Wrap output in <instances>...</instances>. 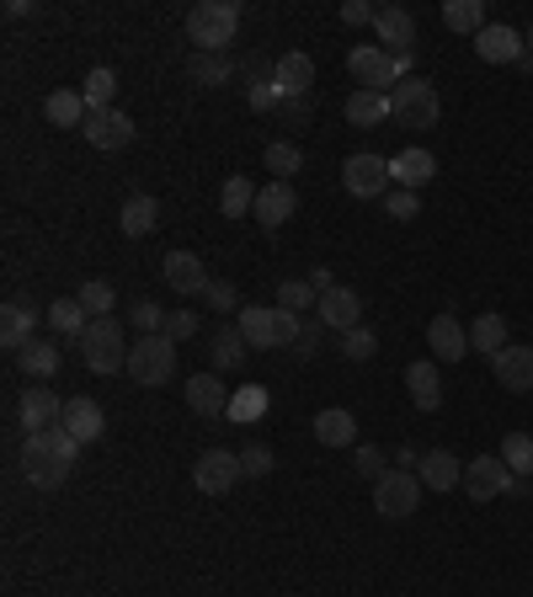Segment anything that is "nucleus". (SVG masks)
<instances>
[{"mask_svg": "<svg viewBox=\"0 0 533 597\" xmlns=\"http://www.w3.org/2000/svg\"><path fill=\"white\" fill-rule=\"evenodd\" d=\"M236 28H240L236 0H198L187 11V38L198 43V54H224L236 43Z\"/></svg>", "mask_w": 533, "mask_h": 597, "instance_id": "1", "label": "nucleus"}, {"mask_svg": "<svg viewBox=\"0 0 533 597\" xmlns=\"http://www.w3.org/2000/svg\"><path fill=\"white\" fill-rule=\"evenodd\" d=\"M134 385H166L171 374H177V342L166 336V331H155V336H139L134 347H128V368H123Z\"/></svg>", "mask_w": 533, "mask_h": 597, "instance_id": "2", "label": "nucleus"}, {"mask_svg": "<svg viewBox=\"0 0 533 597\" xmlns=\"http://www.w3.org/2000/svg\"><path fill=\"white\" fill-rule=\"evenodd\" d=\"M81 358H86L91 374H118V368H128V342H123L118 315L113 321H91L86 336H81Z\"/></svg>", "mask_w": 533, "mask_h": 597, "instance_id": "3", "label": "nucleus"}, {"mask_svg": "<svg viewBox=\"0 0 533 597\" xmlns=\"http://www.w3.org/2000/svg\"><path fill=\"white\" fill-rule=\"evenodd\" d=\"M342 187L353 192V198H389L395 192V177H389V155H374V149H357L342 160Z\"/></svg>", "mask_w": 533, "mask_h": 597, "instance_id": "4", "label": "nucleus"}, {"mask_svg": "<svg viewBox=\"0 0 533 597\" xmlns=\"http://www.w3.org/2000/svg\"><path fill=\"white\" fill-rule=\"evenodd\" d=\"M438 91L427 86V81H400V86L389 91V123H400V128H432L438 123Z\"/></svg>", "mask_w": 533, "mask_h": 597, "instance_id": "5", "label": "nucleus"}, {"mask_svg": "<svg viewBox=\"0 0 533 597\" xmlns=\"http://www.w3.org/2000/svg\"><path fill=\"white\" fill-rule=\"evenodd\" d=\"M421 475H411V470H385V480H374V507L385 512L389 523H400V517H416V507H421Z\"/></svg>", "mask_w": 533, "mask_h": 597, "instance_id": "6", "label": "nucleus"}, {"mask_svg": "<svg viewBox=\"0 0 533 597\" xmlns=\"http://www.w3.org/2000/svg\"><path fill=\"white\" fill-rule=\"evenodd\" d=\"M347 70H353L357 91H395L400 86V70H395V60H389L379 43H357L353 54H347Z\"/></svg>", "mask_w": 533, "mask_h": 597, "instance_id": "7", "label": "nucleus"}, {"mask_svg": "<svg viewBox=\"0 0 533 597\" xmlns=\"http://www.w3.org/2000/svg\"><path fill=\"white\" fill-rule=\"evenodd\" d=\"M240 475H245V470H240V453H230V448H208L203 459L192 464V485H198L203 496H224Z\"/></svg>", "mask_w": 533, "mask_h": 597, "instance_id": "8", "label": "nucleus"}, {"mask_svg": "<svg viewBox=\"0 0 533 597\" xmlns=\"http://www.w3.org/2000/svg\"><path fill=\"white\" fill-rule=\"evenodd\" d=\"M512 470H506L497 453H480V459H470L464 464V491H470V502H491V496H506L512 491Z\"/></svg>", "mask_w": 533, "mask_h": 597, "instance_id": "9", "label": "nucleus"}, {"mask_svg": "<svg viewBox=\"0 0 533 597\" xmlns=\"http://www.w3.org/2000/svg\"><path fill=\"white\" fill-rule=\"evenodd\" d=\"M160 277H166V289L171 294H181V298H198V294H208V268H203V256H192V251H171L166 262H160Z\"/></svg>", "mask_w": 533, "mask_h": 597, "instance_id": "10", "label": "nucleus"}, {"mask_svg": "<svg viewBox=\"0 0 533 597\" xmlns=\"http://www.w3.org/2000/svg\"><path fill=\"white\" fill-rule=\"evenodd\" d=\"M491 368H497V385H502L506 395H533V347L506 342L502 353L491 358Z\"/></svg>", "mask_w": 533, "mask_h": 597, "instance_id": "11", "label": "nucleus"}, {"mask_svg": "<svg viewBox=\"0 0 533 597\" xmlns=\"http://www.w3.org/2000/svg\"><path fill=\"white\" fill-rule=\"evenodd\" d=\"M38 304H28V298H6L0 304V342L11 347V353H22L28 342H38Z\"/></svg>", "mask_w": 533, "mask_h": 597, "instance_id": "12", "label": "nucleus"}, {"mask_svg": "<svg viewBox=\"0 0 533 597\" xmlns=\"http://www.w3.org/2000/svg\"><path fill=\"white\" fill-rule=\"evenodd\" d=\"M374 38H379V49H385L389 60H395V54H411V43H416V17L406 11V6H379Z\"/></svg>", "mask_w": 533, "mask_h": 597, "instance_id": "13", "label": "nucleus"}, {"mask_svg": "<svg viewBox=\"0 0 533 597\" xmlns=\"http://www.w3.org/2000/svg\"><path fill=\"white\" fill-rule=\"evenodd\" d=\"M389 177L395 187H406V192H421L427 181L438 177V155L432 149H400V155H389Z\"/></svg>", "mask_w": 533, "mask_h": 597, "instance_id": "14", "label": "nucleus"}, {"mask_svg": "<svg viewBox=\"0 0 533 597\" xmlns=\"http://www.w3.org/2000/svg\"><path fill=\"white\" fill-rule=\"evenodd\" d=\"M474 54H480L485 64H518L523 54H529V38H518L506 22H491V28L474 38Z\"/></svg>", "mask_w": 533, "mask_h": 597, "instance_id": "15", "label": "nucleus"}, {"mask_svg": "<svg viewBox=\"0 0 533 597\" xmlns=\"http://www.w3.org/2000/svg\"><path fill=\"white\" fill-rule=\"evenodd\" d=\"M81 134H86V145H96V149H128L134 145V118L118 113V107H113V113H91Z\"/></svg>", "mask_w": 533, "mask_h": 597, "instance_id": "16", "label": "nucleus"}, {"mask_svg": "<svg viewBox=\"0 0 533 597\" xmlns=\"http://www.w3.org/2000/svg\"><path fill=\"white\" fill-rule=\"evenodd\" d=\"M294 209H299L294 181H266L262 192H257V224L262 230H283L294 219Z\"/></svg>", "mask_w": 533, "mask_h": 597, "instance_id": "17", "label": "nucleus"}, {"mask_svg": "<svg viewBox=\"0 0 533 597\" xmlns=\"http://www.w3.org/2000/svg\"><path fill=\"white\" fill-rule=\"evenodd\" d=\"M272 81H278V91H283V102H304L310 86H315V60L294 49V54H283V60L272 64Z\"/></svg>", "mask_w": 533, "mask_h": 597, "instance_id": "18", "label": "nucleus"}, {"mask_svg": "<svg viewBox=\"0 0 533 597\" xmlns=\"http://www.w3.org/2000/svg\"><path fill=\"white\" fill-rule=\"evenodd\" d=\"M64 432L75 438V443L86 448L102 438V427H107V417H102V406L96 400H86V395H75V400H64V421H60Z\"/></svg>", "mask_w": 533, "mask_h": 597, "instance_id": "19", "label": "nucleus"}, {"mask_svg": "<svg viewBox=\"0 0 533 597\" xmlns=\"http://www.w3.org/2000/svg\"><path fill=\"white\" fill-rule=\"evenodd\" d=\"M427 347H432L438 363H459L470 353V331L459 326V315H438V321L427 326Z\"/></svg>", "mask_w": 533, "mask_h": 597, "instance_id": "20", "label": "nucleus"}, {"mask_svg": "<svg viewBox=\"0 0 533 597\" xmlns=\"http://www.w3.org/2000/svg\"><path fill=\"white\" fill-rule=\"evenodd\" d=\"M60 421H64V400L49 385H32L28 395H22V427H28V432L60 427Z\"/></svg>", "mask_w": 533, "mask_h": 597, "instance_id": "21", "label": "nucleus"}, {"mask_svg": "<svg viewBox=\"0 0 533 597\" xmlns=\"http://www.w3.org/2000/svg\"><path fill=\"white\" fill-rule=\"evenodd\" d=\"M315 315L326 321V331H353V326H363V298L336 283L331 294H321V310Z\"/></svg>", "mask_w": 533, "mask_h": 597, "instance_id": "22", "label": "nucleus"}, {"mask_svg": "<svg viewBox=\"0 0 533 597\" xmlns=\"http://www.w3.org/2000/svg\"><path fill=\"white\" fill-rule=\"evenodd\" d=\"M75 453H81V443H75L64 427L28 432V448H22V459H54V464H75Z\"/></svg>", "mask_w": 533, "mask_h": 597, "instance_id": "23", "label": "nucleus"}, {"mask_svg": "<svg viewBox=\"0 0 533 597\" xmlns=\"http://www.w3.org/2000/svg\"><path fill=\"white\" fill-rule=\"evenodd\" d=\"M240 336H245L257 353H272V347H278V310H272V304H245V310H240Z\"/></svg>", "mask_w": 533, "mask_h": 597, "instance_id": "24", "label": "nucleus"}, {"mask_svg": "<svg viewBox=\"0 0 533 597\" xmlns=\"http://www.w3.org/2000/svg\"><path fill=\"white\" fill-rule=\"evenodd\" d=\"M406 389H411V400H416V411H438L443 406V379H438V363H411L406 368Z\"/></svg>", "mask_w": 533, "mask_h": 597, "instance_id": "25", "label": "nucleus"}, {"mask_svg": "<svg viewBox=\"0 0 533 597\" xmlns=\"http://www.w3.org/2000/svg\"><path fill=\"white\" fill-rule=\"evenodd\" d=\"M187 406H192L198 417H224V411H230V395L219 385V374H192V379H187Z\"/></svg>", "mask_w": 533, "mask_h": 597, "instance_id": "26", "label": "nucleus"}, {"mask_svg": "<svg viewBox=\"0 0 533 597\" xmlns=\"http://www.w3.org/2000/svg\"><path fill=\"white\" fill-rule=\"evenodd\" d=\"M416 475H421L427 491H453V485L464 480V470H459V459H453V453L432 448V453H421V459H416Z\"/></svg>", "mask_w": 533, "mask_h": 597, "instance_id": "27", "label": "nucleus"}, {"mask_svg": "<svg viewBox=\"0 0 533 597\" xmlns=\"http://www.w3.org/2000/svg\"><path fill=\"white\" fill-rule=\"evenodd\" d=\"M245 75H251V81H245V107H251V113H278V107H283V91L272 81V70H266L262 60H251Z\"/></svg>", "mask_w": 533, "mask_h": 597, "instance_id": "28", "label": "nucleus"}, {"mask_svg": "<svg viewBox=\"0 0 533 597\" xmlns=\"http://www.w3.org/2000/svg\"><path fill=\"white\" fill-rule=\"evenodd\" d=\"M315 443L353 448L357 443V417H353V411H342V406H326V411L315 417Z\"/></svg>", "mask_w": 533, "mask_h": 597, "instance_id": "29", "label": "nucleus"}, {"mask_svg": "<svg viewBox=\"0 0 533 597\" xmlns=\"http://www.w3.org/2000/svg\"><path fill=\"white\" fill-rule=\"evenodd\" d=\"M155 224H160V203H155V198H145V192H134V198H128V203L118 209V230H123L128 240L149 235Z\"/></svg>", "mask_w": 533, "mask_h": 597, "instance_id": "30", "label": "nucleus"}, {"mask_svg": "<svg viewBox=\"0 0 533 597\" xmlns=\"http://www.w3.org/2000/svg\"><path fill=\"white\" fill-rule=\"evenodd\" d=\"M43 113H49V123L54 128H86V118H91V107H86V96L81 91H54L49 102H43Z\"/></svg>", "mask_w": 533, "mask_h": 597, "instance_id": "31", "label": "nucleus"}, {"mask_svg": "<svg viewBox=\"0 0 533 597\" xmlns=\"http://www.w3.org/2000/svg\"><path fill=\"white\" fill-rule=\"evenodd\" d=\"M257 181L245 177V171H236V177L224 181V192H219V213L224 219H245V213H257Z\"/></svg>", "mask_w": 533, "mask_h": 597, "instance_id": "32", "label": "nucleus"}, {"mask_svg": "<svg viewBox=\"0 0 533 597\" xmlns=\"http://www.w3.org/2000/svg\"><path fill=\"white\" fill-rule=\"evenodd\" d=\"M385 118H389L385 91H353V96H347V123H353V128H379Z\"/></svg>", "mask_w": 533, "mask_h": 597, "instance_id": "33", "label": "nucleus"}, {"mask_svg": "<svg viewBox=\"0 0 533 597\" xmlns=\"http://www.w3.org/2000/svg\"><path fill=\"white\" fill-rule=\"evenodd\" d=\"M245 347H251V342L240 336V326H224V331L208 336V353H213V368H219V374L240 368V363H245Z\"/></svg>", "mask_w": 533, "mask_h": 597, "instance_id": "34", "label": "nucleus"}, {"mask_svg": "<svg viewBox=\"0 0 533 597\" xmlns=\"http://www.w3.org/2000/svg\"><path fill=\"white\" fill-rule=\"evenodd\" d=\"M506 347V321L497 315V310H485L480 321L470 326V353H485V358H497Z\"/></svg>", "mask_w": 533, "mask_h": 597, "instance_id": "35", "label": "nucleus"}, {"mask_svg": "<svg viewBox=\"0 0 533 597\" xmlns=\"http://www.w3.org/2000/svg\"><path fill=\"white\" fill-rule=\"evenodd\" d=\"M17 363H22L28 379H54V374H60V347H54V342H28V347L17 353Z\"/></svg>", "mask_w": 533, "mask_h": 597, "instance_id": "36", "label": "nucleus"}, {"mask_svg": "<svg viewBox=\"0 0 533 597\" xmlns=\"http://www.w3.org/2000/svg\"><path fill=\"white\" fill-rule=\"evenodd\" d=\"M224 417L236 421V427H251V421L266 417V389L262 385H240L236 395H230V411Z\"/></svg>", "mask_w": 533, "mask_h": 597, "instance_id": "37", "label": "nucleus"}, {"mask_svg": "<svg viewBox=\"0 0 533 597\" xmlns=\"http://www.w3.org/2000/svg\"><path fill=\"white\" fill-rule=\"evenodd\" d=\"M49 326L60 331V336H75V342H81L91 326V315L81 310V298H54V304H49Z\"/></svg>", "mask_w": 533, "mask_h": 597, "instance_id": "38", "label": "nucleus"}, {"mask_svg": "<svg viewBox=\"0 0 533 597\" xmlns=\"http://www.w3.org/2000/svg\"><path fill=\"white\" fill-rule=\"evenodd\" d=\"M443 22L453 32H470V38H480V32L491 28V22H485V6H480V0H448L443 6Z\"/></svg>", "mask_w": 533, "mask_h": 597, "instance_id": "39", "label": "nucleus"}, {"mask_svg": "<svg viewBox=\"0 0 533 597\" xmlns=\"http://www.w3.org/2000/svg\"><path fill=\"white\" fill-rule=\"evenodd\" d=\"M81 96H86L91 113H113V96H118V75L96 64V70L86 75V86H81Z\"/></svg>", "mask_w": 533, "mask_h": 597, "instance_id": "40", "label": "nucleus"}, {"mask_svg": "<svg viewBox=\"0 0 533 597\" xmlns=\"http://www.w3.org/2000/svg\"><path fill=\"white\" fill-rule=\"evenodd\" d=\"M262 160H266V171H272V181H294V171L304 166V149L289 145V139H272Z\"/></svg>", "mask_w": 533, "mask_h": 597, "instance_id": "41", "label": "nucleus"}, {"mask_svg": "<svg viewBox=\"0 0 533 597\" xmlns=\"http://www.w3.org/2000/svg\"><path fill=\"white\" fill-rule=\"evenodd\" d=\"M230 75H236V60H230V54H192V81L203 91L224 86Z\"/></svg>", "mask_w": 533, "mask_h": 597, "instance_id": "42", "label": "nucleus"}, {"mask_svg": "<svg viewBox=\"0 0 533 597\" xmlns=\"http://www.w3.org/2000/svg\"><path fill=\"white\" fill-rule=\"evenodd\" d=\"M75 464H54V459H22V475H28L32 491H60L64 480H70Z\"/></svg>", "mask_w": 533, "mask_h": 597, "instance_id": "43", "label": "nucleus"}, {"mask_svg": "<svg viewBox=\"0 0 533 597\" xmlns=\"http://www.w3.org/2000/svg\"><path fill=\"white\" fill-rule=\"evenodd\" d=\"M502 464L518 480H529V470H533V438L529 432H506L502 438Z\"/></svg>", "mask_w": 533, "mask_h": 597, "instance_id": "44", "label": "nucleus"}, {"mask_svg": "<svg viewBox=\"0 0 533 597\" xmlns=\"http://www.w3.org/2000/svg\"><path fill=\"white\" fill-rule=\"evenodd\" d=\"M81 310H86L91 321H113V304H118V294L102 283V277H91V283H81Z\"/></svg>", "mask_w": 533, "mask_h": 597, "instance_id": "45", "label": "nucleus"}, {"mask_svg": "<svg viewBox=\"0 0 533 597\" xmlns=\"http://www.w3.org/2000/svg\"><path fill=\"white\" fill-rule=\"evenodd\" d=\"M336 353L347 363H368L374 353H379V336L368 326H353V331H342V342H336Z\"/></svg>", "mask_w": 533, "mask_h": 597, "instance_id": "46", "label": "nucleus"}, {"mask_svg": "<svg viewBox=\"0 0 533 597\" xmlns=\"http://www.w3.org/2000/svg\"><path fill=\"white\" fill-rule=\"evenodd\" d=\"M278 298H283V310H294V315H304V310H321V294H315V283H310V277H304V283H283Z\"/></svg>", "mask_w": 533, "mask_h": 597, "instance_id": "47", "label": "nucleus"}, {"mask_svg": "<svg viewBox=\"0 0 533 597\" xmlns=\"http://www.w3.org/2000/svg\"><path fill=\"white\" fill-rule=\"evenodd\" d=\"M128 321L145 331V336H155V331H166V310L155 304V298H134V310H128Z\"/></svg>", "mask_w": 533, "mask_h": 597, "instance_id": "48", "label": "nucleus"}, {"mask_svg": "<svg viewBox=\"0 0 533 597\" xmlns=\"http://www.w3.org/2000/svg\"><path fill=\"white\" fill-rule=\"evenodd\" d=\"M385 213H389V219H400V224H411L416 213H421V198L406 192V187H395V192L385 198Z\"/></svg>", "mask_w": 533, "mask_h": 597, "instance_id": "49", "label": "nucleus"}, {"mask_svg": "<svg viewBox=\"0 0 533 597\" xmlns=\"http://www.w3.org/2000/svg\"><path fill=\"white\" fill-rule=\"evenodd\" d=\"M240 470H245V480L272 475V448H266V443H251L245 453H240Z\"/></svg>", "mask_w": 533, "mask_h": 597, "instance_id": "50", "label": "nucleus"}, {"mask_svg": "<svg viewBox=\"0 0 533 597\" xmlns=\"http://www.w3.org/2000/svg\"><path fill=\"white\" fill-rule=\"evenodd\" d=\"M321 336H326V321H321V315H310V321H304V331H299L294 353H299V358H315V353H321Z\"/></svg>", "mask_w": 533, "mask_h": 597, "instance_id": "51", "label": "nucleus"}, {"mask_svg": "<svg viewBox=\"0 0 533 597\" xmlns=\"http://www.w3.org/2000/svg\"><path fill=\"white\" fill-rule=\"evenodd\" d=\"M353 470L363 480H385V453H379V448H357V453H353Z\"/></svg>", "mask_w": 533, "mask_h": 597, "instance_id": "52", "label": "nucleus"}, {"mask_svg": "<svg viewBox=\"0 0 533 597\" xmlns=\"http://www.w3.org/2000/svg\"><path fill=\"white\" fill-rule=\"evenodd\" d=\"M203 304H208V310H219V315H230V310L240 304V294L230 289V283H219V277H213V283H208V294H203Z\"/></svg>", "mask_w": 533, "mask_h": 597, "instance_id": "53", "label": "nucleus"}, {"mask_svg": "<svg viewBox=\"0 0 533 597\" xmlns=\"http://www.w3.org/2000/svg\"><path fill=\"white\" fill-rule=\"evenodd\" d=\"M166 336H171V342L198 336V315H192V310H171V315H166Z\"/></svg>", "mask_w": 533, "mask_h": 597, "instance_id": "54", "label": "nucleus"}, {"mask_svg": "<svg viewBox=\"0 0 533 597\" xmlns=\"http://www.w3.org/2000/svg\"><path fill=\"white\" fill-rule=\"evenodd\" d=\"M342 22H347V28H363V22H379V11H374L368 0H347V6H342Z\"/></svg>", "mask_w": 533, "mask_h": 597, "instance_id": "55", "label": "nucleus"}, {"mask_svg": "<svg viewBox=\"0 0 533 597\" xmlns=\"http://www.w3.org/2000/svg\"><path fill=\"white\" fill-rule=\"evenodd\" d=\"M310 283H315V294H331V289H336L326 268H315V272H310Z\"/></svg>", "mask_w": 533, "mask_h": 597, "instance_id": "56", "label": "nucleus"}, {"mask_svg": "<svg viewBox=\"0 0 533 597\" xmlns=\"http://www.w3.org/2000/svg\"><path fill=\"white\" fill-rule=\"evenodd\" d=\"M529 54H533V28H529Z\"/></svg>", "mask_w": 533, "mask_h": 597, "instance_id": "57", "label": "nucleus"}]
</instances>
